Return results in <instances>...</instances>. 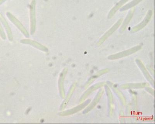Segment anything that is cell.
<instances>
[{
    "label": "cell",
    "instance_id": "6da1fadb",
    "mask_svg": "<svg viewBox=\"0 0 155 124\" xmlns=\"http://www.w3.org/2000/svg\"><path fill=\"white\" fill-rule=\"evenodd\" d=\"M36 2L35 0H32L30 5V16L31 34H34L35 31L36 26L35 7Z\"/></svg>",
    "mask_w": 155,
    "mask_h": 124
},
{
    "label": "cell",
    "instance_id": "7a4b0ae2",
    "mask_svg": "<svg viewBox=\"0 0 155 124\" xmlns=\"http://www.w3.org/2000/svg\"><path fill=\"white\" fill-rule=\"evenodd\" d=\"M6 15L7 16L8 18L9 19V20L12 22L14 24L16 25V27L18 28L20 30V31H22V33L25 34V35H28V33L27 31L25 28L24 26L23 25L21 24V23L18 20L17 18L13 16V15L11 13L9 12H7L6 13Z\"/></svg>",
    "mask_w": 155,
    "mask_h": 124
},
{
    "label": "cell",
    "instance_id": "3957f363",
    "mask_svg": "<svg viewBox=\"0 0 155 124\" xmlns=\"http://www.w3.org/2000/svg\"><path fill=\"white\" fill-rule=\"evenodd\" d=\"M0 21H1V22L2 23L5 30H6L9 39H12V35L11 28L10 27L9 24L7 21L6 19H5V18L4 17V16H3L1 12H0Z\"/></svg>",
    "mask_w": 155,
    "mask_h": 124
},
{
    "label": "cell",
    "instance_id": "277c9868",
    "mask_svg": "<svg viewBox=\"0 0 155 124\" xmlns=\"http://www.w3.org/2000/svg\"><path fill=\"white\" fill-rule=\"evenodd\" d=\"M151 16L150 15V14H148L147 16L146 17H145L144 20H143V21L142 23H140V24H138L137 26H136L134 28V29L135 30H139L141 29V28H143L146 25V24H147L148 22L150 20Z\"/></svg>",
    "mask_w": 155,
    "mask_h": 124
},
{
    "label": "cell",
    "instance_id": "5b68a950",
    "mask_svg": "<svg viewBox=\"0 0 155 124\" xmlns=\"http://www.w3.org/2000/svg\"><path fill=\"white\" fill-rule=\"evenodd\" d=\"M0 35L3 39H5V31H4L3 28L1 23H0Z\"/></svg>",
    "mask_w": 155,
    "mask_h": 124
},
{
    "label": "cell",
    "instance_id": "8992f818",
    "mask_svg": "<svg viewBox=\"0 0 155 124\" xmlns=\"http://www.w3.org/2000/svg\"><path fill=\"white\" fill-rule=\"evenodd\" d=\"M7 1H8V0H0V5H2L3 3H4Z\"/></svg>",
    "mask_w": 155,
    "mask_h": 124
}]
</instances>
